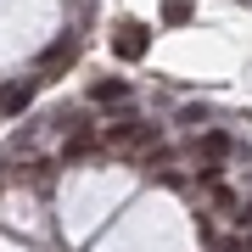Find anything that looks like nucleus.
Returning <instances> with one entry per match:
<instances>
[{"instance_id": "7ed1b4c3", "label": "nucleus", "mask_w": 252, "mask_h": 252, "mask_svg": "<svg viewBox=\"0 0 252 252\" xmlns=\"http://www.w3.org/2000/svg\"><path fill=\"white\" fill-rule=\"evenodd\" d=\"M224 152H230V135H219V129H213V135L202 140V152H196V162H202V174H207V180L219 174V157H224Z\"/></svg>"}, {"instance_id": "423d86ee", "label": "nucleus", "mask_w": 252, "mask_h": 252, "mask_svg": "<svg viewBox=\"0 0 252 252\" xmlns=\"http://www.w3.org/2000/svg\"><path fill=\"white\" fill-rule=\"evenodd\" d=\"M28 95H34L28 84H23V90H0V112H17V107H28Z\"/></svg>"}, {"instance_id": "0eeeda50", "label": "nucleus", "mask_w": 252, "mask_h": 252, "mask_svg": "<svg viewBox=\"0 0 252 252\" xmlns=\"http://www.w3.org/2000/svg\"><path fill=\"white\" fill-rule=\"evenodd\" d=\"M162 17H168V23H185L190 17V0H162Z\"/></svg>"}, {"instance_id": "1a4fd4ad", "label": "nucleus", "mask_w": 252, "mask_h": 252, "mask_svg": "<svg viewBox=\"0 0 252 252\" xmlns=\"http://www.w3.org/2000/svg\"><path fill=\"white\" fill-rule=\"evenodd\" d=\"M247 252H252V235H247Z\"/></svg>"}, {"instance_id": "20e7f679", "label": "nucleus", "mask_w": 252, "mask_h": 252, "mask_svg": "<svg viewBox=\"0 0 252 252\" xmlns=\"http://www.w3.org/2000/svg\"><path fill=\"white\" fill-rule=\"evenodd\" d=\"M79 56V39H56V45L45 51V67H62V62H73Z\"/></svg>"}, {"instance_id": "6e6552de", "label": "nucleus", "mask_w": 252, "mask_h": 252, "mask_svg": "<svg viewBox=\"0 0 252 252\" xmlns=\"http://www.w3.org/2000/svg\"><path fill=\"white\" fill-rule=\"evenodd\" d=\"M124 95H129V84H118V79L112 84H95V101H124Z\"/></svg>"}, {"instance_id": "39448f33", "label": "nucleus", "mask_w": 252, "mask_h": 252, "mask_svg": "<svg viewBox=\"0 0 252 252\" xmlns=\"http://www.w3.org/2000/svg\"><path fill=\"white\" fill-rule=\"evenodd\" d=\"M213 207H219V213H230V219H241V196L224 190V185H213Z\"/></svg>"}, {"instance_id": "f257e3e1", "label": "nucleus", "mask_w": 252, "mask_h": 252, "mask_svg": "<svg viewBox=\"0 0 252 252\" xmlns=\"http://www.w3.org/2000/svg\"><path fill=\"white\" fill-rule=\"evenodd\" d=\"M157 140V124H118L107 129V146H118V152H135V146H152Z\"/></svg>"}, {"instance_id": "f03ea898", "label": "nucleus", "mask_w": 252, "mask_h": 252, "mask_svg": "<svg viewBox=\"0 0 252 252\" xmlns=\"http://www.w3.org/2000/svg\"><path fill=\"white\" fill-rule=\"evenodd\" d=\"M112 45H118V56H124V62H135V56H146V28H140V23H124Z\"/></svg>"}]
</instances>
